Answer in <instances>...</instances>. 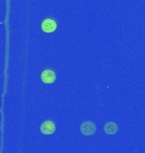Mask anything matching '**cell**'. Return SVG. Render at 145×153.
I'll use <instances>...</instances> for the list:
<instances>
[{
  "label": "cell",
  "mask_w": 145,
  "mask_h": 153,
  "mask_svg": "<svg viewBox=\"0 0 145 153\" xmlns=\"http://www.w3.org/2000/svg\"><path fill=\"white\" fill-rule=\"evenodd\" d=\"M41 79L44 83H53L56 79V75L52 70H45L41 74Z\"/></svg>",
  "instance_id": "obj_4"
},
{
  "label": "cell",
  "mask_w": 145,
  "mask_h": 153,
  "mask_svg": "<svg viewBox=\"0 0 145 153\" xmlns=\"http://www.w3.org/2000/svg\"><path fill=\"white\" fill-rule=\"evenodd\" d=\"M104 130L106 134L114 135L118 132V125L114 122H108L104 127Z\"/></svg>",
  "instance_id": "obj_5"
},
{
  "label": "cell",
  "mask_w": 145,
  "mask_h": 153,
  "mask_svg": "<svg viewBox=\"0 0 145 153\" xmlns=\"http://www.w3.org/2000/svg\"><path fill=\"white\" fill-rule=\"evenodd\" d=\"M55 130H56V127L52 121H45L41 124L40 127V131L45 135L53 134Z\"/></svg>",
  "instance_id": "obj_3"
},
{
  "label": "cell",
  "mask_w": 145,
  "mask_h": 153,
  "mask_svg": "<svg viewBox=\"0 0 145 153\" xmlns=\"http://www.w3.org/2000/svg\"><path fill=\"white\" fill-rule=\"evenodd\" d=\"M80 131L83 135L90 136V135H92L93 134H95L96 126L90 121H87V122H84L81 123L80 127Z\"/></svg>",
  "instance_id": "obj_1"
},
{
  "label": "cell",
  "mask_w": 145,
  "mask_h": 153,
  "mask_svg": "<svg viewBox=\"0 0 145 153\" xmlns=\"http://www.w3.org/2000/svg\"><path fill=\"white\" fill-rule=\"evenodd\" d=\"M42 31L45 33H52L57 29V24L53 19H45L41 24Z\"/></svg>",
  "instance_id": "obj_2"
}]
</instances>
